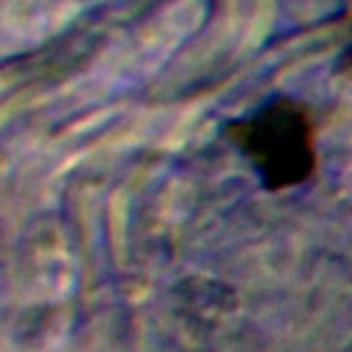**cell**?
Instances as JSON below:
<instances>
[{"mask_svg": "<svg viewBox=\"0 0 352 352\" xmlns=\"http://www.w3.org/2000/svg\"><path fill=\"white\" fill-rule=\"evenodd\" d=\"M226 135L270 190L297 187L316 168L314 121L308 107L289 96L270 99L250 116L231 121Z\"/></svg>", "mask_w": 352, "mask_h": 352, "instance_id": "obj_1", "label": "cell"}]
</instances>
